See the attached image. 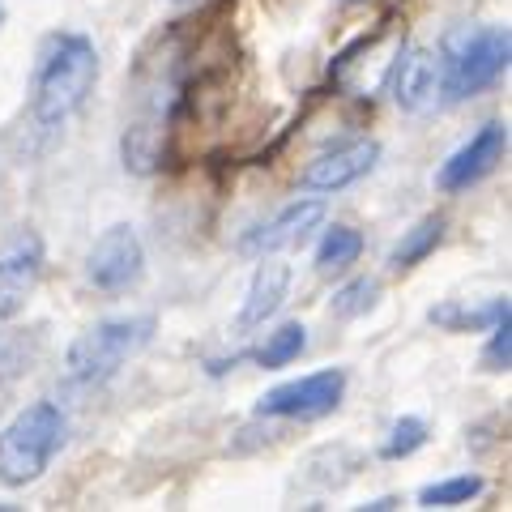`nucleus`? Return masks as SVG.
<instances>
[{"label": "nucleus", "mask_w": 512, "mask_h": 512, "mask_svg": "<svg viewBox=\"0 0 512 512\" xmlns=\"http://www.w3.org/2000/svg\"><path fill=\"white\" fill-rule=\"evenodd\" d=\"M380 163V141L376 137H355V141H342V146H333L325 154H316L308 167L299 171V188L303 192H346L355 188L363 175H372Z\"/></svg>", "instance_id": "1a4fd4ad"}, {"label": "nucleus", "mask_w": 512, "mask_h": 512, "mask_svg": "<svg viewBox=\"0 0 512 512\" xmlns=\"http://www.w3.org/2000/svg\"><path fill=\"white\" fill-rule=\"evenodd\" d=\"M512 35L508 26H453L436 47L440 64V99L466 103L491 90L508 73Z\"/></svg>", "instance_id": "f03ea898"}, {"label": "nucleus", "mask_w": 512, "mask_h": 512, "mask_svg": "<svg viewBox=\"0 0 512 512\" xmlns=\"http://www.w3.org/2000/svg\"><path fill=\"white\" fill-rule=\"evenodd\" d=\"M180 5H184V0H180Z\"/></svg>", "instance_id": "b1692460"}, {"label": "nucleus", "mask_w": 512, "mask_h": 512, "mask_svg": "<svg viewBox=\"0 0 512 512\" xmlns=\"http://www.w3.org/2000/svg\"><path fill=\"white\" fill-rule=\"evenodd\" d=\"M367 512H389V508H402V500L397 495H380V500H372V504H363Z\"/></svg>", "instance_id": "4be33fe9"}, {"label": "nucleus", "mask_w": 512, "mask_h": 512, "mask_svg": "<svg viewBox=\"0 0 512 512\" xmlns=\"http://www.w3.org/2000/svg\"><path fill=\"white\" fill-rule=\"evenodd\" d=\"M39 359H43V325L0 329V389H9L26 372H35Z\"/></svg>", "instance_id": "4468645a"}, {"label": "nucleus", "mask_w": 512, "mask_h": 512, "mask_svg": "<svg viewBox=\"0 0 512 512\" xmlns=\"http://www.w3.org/2000/svg\"><path fill=\"white\" fill-rule=\"evenodd\" d=\"M487 333L491 338H487V350H483V372L500 376L512 367V312H504Z\"/></svg>", "instance_id": "412c9836"}, {"label": "nucleus", "mask_w": 512, "mask_h": 512, "mask_svg": "<svg viewBox=\"0 0 512 512\" xmlns=\"http://www.w3.org/2000/svg\"><path fill=\"white\" fill-rule=\"evenodd\" d=\"M43 239L35 231H18L0 252V320H18L26 312V303L35 299L39 282H43Z\"/></svg>", "instance_id": "6e6552de"}, {"label": "nucleus", "mask_w": 512, "mask_h": 512, "mask_svg": "<svg viewBox=\"0 0 512 512\" xmlns=\"http://www.w3.org/2000/svg\"><path fill=\"white\" fill-rule=\"evenodd\" d=\"M508 154V124L504 120H487L478 133L466 141L461 150H453L436 171V188L457 197V192H470L474 184H483L487 175L504 163Z\"/></svg>", "instance_id": "0eeeda50"}, {"label": "nucleus", "mask_w": 512, "mask_h": 512, "mask_svg": "<svg viewBox=\"0 0 512 512\" xmlns=\"http://www.w3.org/2000/svg\"><path fill=\"white\" fill-rule=\"evenodd\" d=\"M141 274H146V248H141V235L128 222L107 227L86 252V282L103 295L133 291Z\"/></svg>", "instance_id": "423d86ee"}, {"label": "nucleus", "mask_w": 512, "mask_h": 512, "mask_svg": "<svg viewBox=\"0 0 512 512\" xmlns=\"http://www.w3.org/2000/svg\"><path fill=\"white\" fill-rule=\"evenodd\" d=\"M303 350H308V329L299 325V320H286V325H278L269 338L252 350V363L265 367V372H278V367H291Z\"/></svg>", "instance_id": "f3484780"}, {"label": "nucleus", "mask_w": 512, "mask_h": 512, "mask_svg": "<svg viewBox=\"0 0 512 512\" xmlns=\"http://www.w3.org/2000/svg\"><path fill=\"white\" fill-rule=\"evenodd\" d=\"M320 222H325V201L320 197H299L291 205H282V210L269 218V222H256V227H248L244 235H239V252L244 256H274V252H286V248H295L303 244Z\"/></svg>", "instance_id": "9d476101"}, {"label": "nucleus", "mask_w": 512, "mask_h": 512, "mask_svg": "<svg viewBox=\"0 0 512 512\" xmlns=\"http://www.w3.org/2000/svg\"><path fill=\"white\" fill-rule=\"evenodd\" d=\"M376 303H380V278H350L346 286L333 291L329 312L338 320H359V316L372 312Z\"/></svg>", "instance_id": "6ab92c4d"}, {"label": "nucleus", "mask_w": 512, "mask_h": 512, "mask_svg": "<svg viewBox=\"0 0 512 512\" xmlns=\"http://www.w3.org/2000/svg\"><path fill=\"white\" fill-rule=\"evenodd\" d=\"M444 227H448V222L440 214H427V218L414 222V227L397 239L393 252H389V269H393V274H406V269L423 265L427 256L444 244Z\"/></svg>", "instance_id": "2eb2a0df"}, {"label": "nucleus", "mask_w": 512, "mask_h": 512, "mask_svg": "<svg viewBox=\"0 0 512 512\" xmlns=\"http://www.w3.org/2000/svg\"><path fill=\"white\" fill-rule=\"evenodd\" d=\"M342 5H367V0H342Z\"/></svg>", "instance_id": "5701e85b"}, {"label": "nucleus", "mask_w": 512, "mask_h": 512, "mask_svg": "<svg viewBox=\"0 0 512 512\" xmlns=\"http://www.w3.org/2000/svg\"><path fill=\"white\" fill-rule=\"evenodd\" d=\"M389 94L393 103L410 111V116H427L436 111L440 103V64L431 47H406L393 64V77H389Z\"/></svg>", "instance_id": "9b49d317"}, {"label": "nucleus", "mask_w": 512, "mask_h": 512, "mask_svg": "<svg viewBox=\"0 0 512 512\" xmlns=\"http://www.w3.org/2000/svg\"><path fill=\"white\" fill-rule=\"evenodd\" d=\"M359 256H363V235L355 227H346V222H333L316 244V274L320 278L346 274L350 265H359Z\"/></svg>", "instance_id": "dca6fc26"}, {"label": "nucleus", "mask_w": 512, "mask_h": 512, "mask_svg": "<svg viewBox=\"0 0 512 512\" xmlns=\"http://www.w3.org/2000/svg\"><path fill=\"white\" fill-rule=\"evenodd\" d=\"M99 86V52L86 35L60 30L43 43L35 86H30V124L43 133H60L77 111L86 107V99Z\"/></svg>", "instance_id": "f257e3e1"}, {"label": "nucleus", "mask_w": 512, "mask_h": 512, "mask_svg": "<svg viewBox=\"0 0 512 512\" xmlns=\"http://www.w3.org/2000/svg\"><path fill=\"white\" fill-rule=\"evenodd\" d=\"M346 397V372L342 367H320L312 376L274 384L269 393L256 397L252 414L256 419H278V423H316L329 419Z\"/></svg>", "instance_id": "39448f33"}, {"label": "nucleus", "mask_w": 512, "mask_h": 512, "mask_svg": "<svg viewBox=\"0 0 512 512\" xmlns=\"http://www.w3.org/2000/svg\"><path fill=\"white\" fill-rule=\"evenodd\" d=\"M508 308V299H491V303H457V299H444L436 308H427V325H436L440 333H487L495 320H500Z\"/></svg>", "instance_id": "ddd939ff"}, {"label": "nucleus", "mask_w": 512, "mask_h": 512, "mask_svg": "<svg viewBox=\"0 0 512 512\" xmlns=\"http://www.w3.org/2000/svg\"><path fill=\"white\" fill-rule=\"evenodd\" d=\"M423 444H427V423L419 419V414H402V419L389 427V436H384L380 457L384 461H406V457L419 453Z\"/></svg>", "instance_id": "aec40b11"}, {"label": "nucleus", "mask_w": 512, "mask_h": 512, "mask_svg": "<svg viewBox=\"0 0 512 512\" xmlns=\"http://www.w3.org/2000/svg\"><path fill=\"white\" fill-rule=\"evenodd\" d=\"M286 291H291V265L274 261V256H261V265L252 269V282H248V295H244V308H239V329H261L269 316H274Z\"/></svg>", "instance_id": "f8f14e48"}, {"label": "nucleus", "mask_w": 512, "mask_h": 512, "mask_svg": "<svg viewBox=\"0 0 512 512\" xmlns=\"http://www.w3.org/2000/svg\"><path fill=\"white\" fill-rule=\"evenodd\" d=\"M64 436H69V419L56 402L22 406L0 431V487L22 491L39 483L64 448Z\"/></svg>", "instance_id": "20e7f679"}, {"label": "nucleus", "mask_w": 512, "mask_h": 512, "mask_svg": "<svg viewBox=\"0 0 512 512\" xmlns=\"http://www.w3.org/2000/svg\"><path fill=\"white\" fill-rule=\"evenodd\" d=\"M154 329H158V320L150 312L99 320V325H90L86 333H77L69 342V350H64V376L77 389H99V384L120 376L154 342Z\"/></svg>", "instance_id": "7ed1b4c3"}, {"label": "nucleus", "mask_w": 512, "mask_h": 512, "mask_svg": "<svg viewBox=\"0 0 512 512\" xmlns=\"http://www.w3.org/2000/svg\"><path fill=\"white\" fill-rule=\"evenodd\" d=\"M483 474H453V478H440V483H427L419 491V508H461L483 495Z\"/></svg>", "instance_id": "a211bd4d"}]
</instances>
